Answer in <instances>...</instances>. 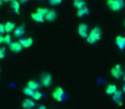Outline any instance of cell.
<instances>
[{
  "label": "cell",
  "mask_w": 125,
  "mask_h": 109,
  "mask_svg": "<svg viewBox=\"0 0 125 109\" xmlns=\"http://www.w3.org/2000/svg\"><path fill=\"white\" fill-rule=\"evenodd\" d=\"M73 5H74V7L77 8V10H80V9L85 7V2L80 1V0H75V1L73 2Z\"/></svg>",
  "instance_id": "d6986e66"
},
{
  "label": "cell",
  "mask_w": 125,
  "mask_h": 109,
  "mask_svg": "<svg viewBox=\"0 0 125 109\" xmlns=\"http://www.w3.org/2000/svg\"><path fill=\"white\" fill-rule=\"evenodd\" d=\"M33 99L36 100V101H38V100H40L42 97H43V95H42V93H40L39 91H36V92L34 93V95H33Z\"/></svg>",
  "instance_id": "cb8c5ba5"
},
{
  "label": "cell",
  "mask_w": 125,
  "mask_h": 109,
  "mask_svg": "<svg viewBox=\"0 0 125 109\" xmlns=\"http://www.w3.org/2000/svg\"><path fill=\"white\" fill-rule=\"evenodd\" d=\"M11 7H12V9H13L14 11H15V13H17V14L20 13L21 6H20V3H19V2H17V1H12L11 2Z\"/></svg>",
  "instance_id": "e0dca14e"
},
{
  "label": "cell",
  "mask_w": 125,
  "mask_h": 109,
  "mask_svg": "<svg viewBox=\"0 0 125 109\" xmlns=\"http://www.w3.org/2000/svg\"><path fill=\"white\" fill-rule=\"evenodd\" d=\"M22 45L21 44L20 42H13L10 45V49L11 51L15 52V53H18V52H21L22 50Z\"/></svg>",
  "instance_id": "52a82bcc"
},
{
  "label": "cell",
  "mask_w": 125,
  "mask_h": 109,
  "mask_svg": "<svg viewBox=\"0 0 125 109\" xmlns=\"http://www.w3.org/2000/svg\"><path fill=\"white\" fill-rule=\"evenodd\" d=\"M124 26H125V22H124Z\"/></svg>",
  "instance_id": "d6a6232c"
},
{
  "label": "cell",
  "mask_w": 125,
  "mask_h": 109,
  "mask_svg": "<svg viewBox=\"0 0 125 109\" xmlns=\"http://www.w3.org/2000/svg\"><path fill=\"white\" fill-rule=\"evenodd\" d=\"M124 80L125 81V73H124Z\"/></svg>",
  "instance_id": "1f68e13d"
},
{
  "label": "cell",
  "mask_w": 125,
  "mask_h": 109,
  "mask_svg": "<svg viewBox=\"0 0 125 109\" xmlns=\"http://www.w3.org/2000/svg\"><path fill=\"white\" fill-rule=\"evenodd\" d=\"M115 43H116V45H117L120 50H124V49H125V38L124 37H123V36L116 37Z\"/></svg>",
  "instance_id": "ba28073f"
},
{
  "label": "cell",
  "mask_w": 125,
  "mask_h": 109,
  "mask_svg": "<svg viewBox=\"0 0 125 109\" xmlns=\"http://www.w3.org/2000/svg\"><path fill=\"white\" fill-rule=\"evenodd\" d=\"M42 84L45 87H49L52 83V76L50 73H43L41 76Z\"/></svg>",
  "instance_id": "8992f818"
},
{
  "label": "cell",
  "mask_w": 125,
  "mask_h": 109,
  "mask_svg": "<svg viewBox=\"0 0 125 109\" xmlns=\"http://www.w3.org/2000/svg\"><path fill=\"white\" fill-rule=\"evenodd\" d=\"M57 17V13L54 10H49L48 13L45 15V20L48 22H54Z\"/></svg>",
  "instance_id": "9c48e42d"
},
{
  "label": "cell",
  "mask_w": 125,
  "mask_h": 109,
  "mask_svg": "<svg viewBox=\"0 0 125 109\" xmlns=\"http://www.w3.org/2000/svg\"><path fill=\"white\" fill-rule=\"evenodd\" d=\"M4 32H5V25L0 23V35L4 33Z\"/></svg>",
  "instance_id": "4316f807"
},
{
  "label": "cell",
  "mask_w": 125,
  "mask_h": 109,
  "mask_svg": "<svg viewBox=\"0 0 125 109\" xmlns=\"http://www.w3.org/2000/svg\"><path fill=\"white\" fill-rule=\"evenodd\" d=\"M122 97H123V93L121 90H117L115 94L112 96V99L115 101L117 104L118 105H122Z\"/></svg>",
  "instance_id": "7c38bea8"
},
{
  "label": "cell",
  "mask_w": 125,
  "mask_h": 109,
  "mask_svg": "<svg viewBox=\"0 0 125 109\" xmlns=\"http://www.w3.org/2000/svg\"><path fill=\"white\" fill-rule=\"evenodd\" d=\"M25 33V28H24V26H21V27H17L15 31V35L16 37H21L22 35Z\"/></svg>",
  "instance_id": "ac0fdd59"
},
{
  "label": "cell",
  "mask_w": 125,
  "mask_h": 109,
  "mask_svg": "<svg viewBox=\"0 0 125 109\" xmlns=\"http://www.w3.org/2000/svg\"><path fill=\"white\" fill-rule=\"evenodd\" d=\"M117 91V86L115 84H109L105 89V93L107 95H114Z\"/></svg>",
  "instance_id": "4fadbf2b"
},
{
  "label": "cell",
  "mask_w": 125,
  "mask_h": 109,
  "mask_svg": "<svg viewBox=\"0 0 125 109\" xmlns=\"http://www.w3.org/2000/svg\"><path fill=\"white\" fill-rule=\"evenodd\" d=\"M31 18H32L33 20H34L35 22H44V16H43V15H41V14L38 13V12L31 14Z\"/></svg>",
  "instance_id": "5bb4252c"
},
{
  "label": "cell",
  "mask_w": 125,
  "mask_h": 109,
  "mask_svg": "<svg viewBox=\"0 0 125 109\" xmlns=\"http://www.w3.org/2000/svg\"><path fill=\"white\" fill-rule=\"evenodd\" d=\"M36 103L31 99H25L22 102V108L24 109H31L34 108Z\"/></svg>",
  "instance_id": "8fae6325"
},
{
  "label": "cell",
  "mask_w": 125,
  "mask_h": 109,
  "mask_svg": "<svg viewBox=\"0 0 125 109\" xmlns=\"http://www.w3.org/2000/svg\"><path fill=\"white\" fill-rule=\"evenodd\" d=\"M27 87L34 90V89H38L40 87V84L37 81H35V80H30L27 83Z\"/></svg>",
  "instance_id": "2e32d148"
},
{
  "label": "cell",
  "mask_w": 125,
  "mask_h": 109,
  "mask_svg": "<svg viewBox=\"0 0 125 109\" xmlns=\"http://www.w3.org/2000/svg\"><path fill=\"white\" fill-rule=\"evenodd\" d=\"M101 38V30L99 27H94L91 32L89 33V36L87 38V42L89 44H94L96 42H98Z\"/></svg>",
  "instance_id": "6da1fadb"
},
{
  "label": "cell",
  "mask_w": 125,
  "mask_h": 109,
  "mask_svg": "<svg viewBox=\"0 0 125 109\" xmlns=\"http://www.w3.org/2000/svg\"><path fill=\"white\" fill-rule=\"evenodd\" d=\"M106 4L112 10L117 11L123 9V7L124 6V2L123 0H108Z\"/></svg>",
  "instance_id": "7a4b0ae2"
},
{
  "label": "cell",
  "mask_w": 125,
  "mask_h": 109,
  "mask_svg": "<svg viewBox=\"0 0 125 109\" xmlns=\"http://www.w3.org/2000/svg\"><path fill=\"white\" fill-rule=\"evenodd\" d=\"M123 90H124V92L125 93V84L124 86H123Z\"/></svg>",
  "instance_id": "f546056e"
},
{
  "label": "cell",
  "mask_w": 125,
  "mask_h": 109,
  "mask_svg": "<svg viewBox=\"0 0 125 109\" xmlns=\"http://www.w3.org/2000/svg\"><path fill=\"white\" fill-rule=\"evenodd\" d=\"M15 27V23H13V22H6V24H5V32L10 33V32L13 31Z\"/></svg>",
  "instance_id": "ffe728a7"
},
{
  "label": "cell",
  "mask_w": 125,
  "mask_h": 109,
  "mask_svg": "<svg viewBox=\"0 0 125 109\" xmlns=\"http://www.w3.org/2000/svg\"><path fill=\"white\" fill-rule=\"evenodd\" d=\"M38 109H46V107L43 106V105H42V106H40Z\"/></svg>",
  "instance_id": "f1b7e54d"
},
{
  "label": "cell",
  "mask_w": 125,
  "mask_h": 109,
  "mask_svg": "<svg viewBox=\"0 0 125 109\" xmlns=\"http://www.w3.org/2000/svg\"><path fill=\"white\" fill-rule=\"evenodd\" d=\"M4 43L9 45H10L12 44V38L10 34H7L6 36L4 37Z\"/></svg>",
  "instance_id": "603a6c76"
},
{
  "label": "cell",
  "mask_w": 125,
  "mask_h": 109,
  "mask_svg": "<svg viewBox=\"0 0 125 109\" xmlns=\"http://www.w3.org/2000/svg\"><path fill=\"white\" fill-rule=\"evenodd\" d=\"M19 42L21 43V44L22 45L23 48H29L33 43L32 38H21L19 40Z\"/></svg>",
  "instance_id": "30bf717a"
},
{
  "label": "cell",
  "mask_w": 125,
  "mask_h": 109,
  "mask_svg": "<svg viewBox=\"0 0 125 109\" xmlns=\"http://www.w3.org/2000/svg\"><path fill=\"white\" fill-rule=\"evenodd\" d=\"M89 13V10L87 7H83V8L80 9V10H77V15L78 17H83L84 15H87Z\"/></svg>",
  "instance_id": "9a60e30c"
},
{
  "label": "cell",
  "mask_w": 125,
  "mask_h": 109,
  "mask_svg": "<svg viewBox=\"0 0 125 109\" xmlns=\"http://www.w3.org/2000/svg\"><path fill=\"white\" fill-rule=\"evenodd\" d=\"M63 96H64V90L61 87L55 88L54 90L52 92V97L58 101H62Z\"/></svg>",
  "instance_id": "277c9868"
},
{
  "label": "cell",
  "mask_w": 125,
  "mask_h": 109,
  "mask_svg": "<svg viewBox=\"0 0 125 109\" xmlns=\"http://www.w3.org/2000/svg\"><path fill=\"white\" fill-rule=\"evenodd\" d=\"M48 11H49V10L46 8H38V10H37V12H38V13L43 15L44 17H45V15H46V14L48 13Z\"/></svg>",
  "instance_id": "7402d4cb"
},
{
  "label": "cell",
  "mask_w": 125,
  "mask_h": 109,
  "mask_svg": "<svg viewBox=\"0 0 125 109\" xmlns=\"http://www.w3.org/2000/svg\"><path fill=\"white\" fill-rule=\"evenodd\" d=\"M5 57V48L0 49V59H3Z\"/></svg>",
  "instance_id": "d4e9b609"
},
{
  "label": "cell",
  "mask_w": 125,
  "mask_h": 109,
  "mask_svg": "<svg viewBox=\"0 0 125 109\" xmlns=\"http://www.w3.org/2000/svg\"><path fill=\"white\" fill-rule=\"evenodd\" d=\"M50 3L52 5H56L61 3V0H51V1H50Z\"/></svg>",
  "instance_id": "484cf974"
},
{
  "label": "cell",
  "mask_w": 125,
  "mask_h": 109,
  "mask_svg": "<svg viewBox=\"0 0 125 109\" xmlns=\"http://www.w3.org/2000/svg\"><path fill=\"white\" fill-rule=\"evenodd\" d=\"M3 43H4V37L3 35H0V44Z\"/></svg>",
  "instance_id": "83f0119b"
},
{
  "label": "cell",
  "mask_w": 125,
  "mask_h": 109,
  "mask_svg": "<svg viewBox=\"0 0 125 109\" xmlns=\"http://www.w3.org/2000/svg\"><path fill=\"white\" fill-rule=\"evenodd\" d=\"M111 74H112V76L114 78H120L121 77L124 75L121 65H119V64L115 65V66L111 69Z\"/></svg>",
  "instance_id": "3957f363"
},
{
  "label": "cell",
  "mask_w": 125,
  "mask_h": 109,
  "mask_svg": "<svg viewBox=\"0 0 125 109\" xmlns=\"http://www.w3.org/2000/svg\"><path fill=\"white\" fill-rule=\"evenodd\" d=\"M23 92L25 93L26 96H33V95H34V93H35L33 89H30V88H28L27 86H26V87H25L23 89Z\"/></svg>",
  "instance_id": "44dd1931"
},
{
  "label": "cell",
  "mask_w": 125,
  "mask_h": 109,
  "mask_svg": "<svg viewBox=\"0 0 125 109\" xmlns=\"http://www.w3.org/2000/svg\"><path fill=\"white\" fill-rule=\"evenodd\" d=\"M77 32L78 34L80 35V37L82 38H88L89 36V33H88V26L85 23H81L78 25L77 27Z\"/></svg>",
  "instance_id": "5b68a950"
},
{
  "label": "cell",
  "mask_w": 125,
  "mask_h": 109,
  "mask_svg": "<svg viewBox=\"0 0 125 109\" xmlns=\"http://www.w3.org/2000/svg\"><path fill=\"white\" fill-rule=\"evenodd\" d=\"M3 1H1V0H0V7H1V5H2V4H3Z\"/></svg>",
  "instance_id": "4dcf8cb0"
}]
</instances>
